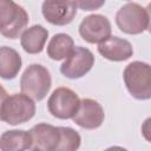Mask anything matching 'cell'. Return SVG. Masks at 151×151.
<instances>
[{
	"instance_id": "7a4b0ae2",
	"label": "cell",
	"mask_w": 151,
	"mask_h": 151,
	"mask_svg": "<svg viewBox=\"0 0 151 151\" xmlns=\"http://www.w3.org/2000/svg\"><path fill=\"white\" fill-rule=\"evenodd\" d=\"M35 114V104L24 93H14L2 98L0 118L9 125H19L31 120Z\"/></svg>"
},
{
	"instance_id": "e0dca14e",
	"label": "cell",
	"mask_w": 151,
	"mask_h": 151,
	"mask_svg": "<svg viewBox=\"0 0 151 151\" xmlns=\"http://www.w3.org/2000/svg\"><path fill=\"white\" fill-rule=\"evenodd\" d=\"M60 129V143L55 151H78L81 144L80 134L68 126H59Z\"/></svg>"
},
{
	"instance_id": "8992f818",
	"label": "cell",
	"mask_w": 151,
	"mask_h": 151,
	"mask_svg": "<svg viewBox=\"0 0 151 151\" xmlns=\"http://www.w3.org/2000/svg\"><path fill=\"white\" fill-rule=\"evenodd\" d=\"M80 106V99L78 94L68 87L55 88L47 100L48 112L58 119L73 118Z\"/></svg>"
},
{
	"instance_id": "6da1fadb",
	"label": "cell",
	"mask_w": 151,
	"mask_h": 151,
	"mask_svg": "<svg viewBox=\"0 0 151 151\" xmlns=\"http://www.w3.org/2000/svg\"><path fill=\"white\" fill-rule=\"evenodd\" d=\"M124 84L129 93L138 100L151 98V65L144 61L130 63L123 72Z\"/></svg>"
},
{
	"instance_id": "2e32d148",
	"label": "cell",
	"mask_w": 151,
	"mask_h": 151,
	"mask_svg": "<svg viewBox=\"0 0 151 151\" xmlns=\"http://www.w3.org/2000/svg\"><path fill=\"white\" fill-rule=\"evenodd\" d=\"M74 48V41L71 35L66 33H57L47 44V55L52 60L59 61L67 59Z\"/></svg>"
},
{
	"instance_id": "52a82bcc",
	"label": "cell",
	"mask_w": 151,
	"mask_h": 151,
	"mask_svg": "<svg viewBox=\"0 0 151 151\" xmlns=\"http://www.w3.org/2000/svg\"><path fill=\"white\" fill-rule=\"evenodd\" d=\"M94 65L93 53L83 46H76L71 55L61 64L60 72L68 79H79L87 74Z\"/></svg>"
},
{
	"instance_id": "5b68a950",
	"label": "cell",
	"mask_w": 151,
	"mask_h": 151,
	"mask_svg": "<svg viewBox=\"0 0 151 151\" xmlns=\"http://www.w3.org/2000/svg\"><path fill=\"white\" fill-rule=\"evenodd\" d=\"M116 24L118 28L125 34H140L147 29L149 25L146 8L137 2H127L117 11Z\"/></svg>"
},
{
	"instance_id": "d6986e66",
	"label": "cell",
	"mask_w": 151,
	"mask_h": 151,
	"mask_svg": "<svg viewBox=\"0 0 151 151\" xmlns=\"http://www.w3.org/2000/svg\"><path fill=\"white\" fill-rule=\"evenodd\" d=\"M142 134L145 138V140L151 143V117L146 118L143 122V124H142Z\"/></svg>"
},
{
	"instance_id": "5bb4252c",
	"label": "cell",
	"mask_w": 151,
	"mask_h": 151,
	"mask_svg": "<svg viewBox=\"0 0 151 151\" xmlns=\"http://www.w3.org/2000/svg\"><path fill=\"white\" fill-rule=\"evenodd\" d=\"M32 147V137L29 131L9 130L0 137L1 151H26Z\"/></svg>"
},
{
	"instance_id": "30bf717a",
	"label": "cell",
	"mask_w": 151,
	"mask_h": 151,
	"mask_svg": "<svg viewBox=\"0 0 151 151\" xmlns=\"http://www.w3.org/2000/svg\"><path fill=\"white\" fill-rule=\"evenodd\" d=\"M73 122L86 130H94L101 126L105 119L103 106L94 99L84 98L80 100V106L77 114L72 118Z\"/></svg>"
},
{
	"instance_id": "8fae6325",
	"label": "cell",
	"mask_w": 151,
	"mask_h": 151,
	"mask_svg": "<svg viewBox=\"0 0 151 151\" xmlns=\"http://www.w3.org/2000/svg\"><path fill=\"white\" fill-rule=\"evenodd\" d=\"M32 151H55L60 143V129L47 123H39L29 130Z\"/></svg>"
},
{
	"instance_id": "ffe728a7",
	"label": "cell",
	"mask_w": 151,
	"mask_h": 151,
	"mask_svg": "<svg viewBox=\"0 0 151 151\" xmlns=\"http://www.w3.org/2000/svg\"><path fill=\"white\" fill-rule=\"evenodd\" d=\"M146 12H147V17H149V25H147V31L149 33H151V2L146 6Z\"/></svg>"
},
{
	"instance_id": "9a60e30c",
	"label": "cell",
	"mask_w": 151,
	"mask_h": 151,
	"mask_svg": "<svg viewBox=\"0 0 151 151\" xmlns=\"http://www.w3.org/2000/svg\"><path fill=\"white\" fill-rule=\"evenodd\" d=\"M22 65L20 54L12 47H0V77L2 79H14Z\"/></svg>"
},
{
	"instance_id": "44dd1931",
	"label": "cell",
	"mask_w": 151,
	"mask_h": 151,
	"mask_svg": "<svg viewBox=\"0 0 151 151\" xmlns=\"http://www.w3.org/2000/svg\"><path fill=\"white\" fill-rule=\"evenodd\" d=\"M104 151H127L125 147L123 146H118V145H114V146H110L107 149H105Z\"/></svg>"
},
{
	"instance_id": "3957f363",
	"label": "cell",
	"mask_w": 151,
	"mask_h": 151,
	"mask_svg": "<svg viewBox=\"0 0 151 151\" xmlns=\"http://www.w3.org/2000/svg\"><path fill=\"white\" fill-rule=\"evenodd\" d=\"M52 86V78L50 71L40 64H31L20 78L21 92L32 99L42 100Z\"/></svg>"
},
{
	"instance_id": "ba28073f",
	"label": "cell",
	"mask_w": 151,
	"mask_h": 151,
	"mask_svg": "<svg viewBox=\"0 0 151 151\" xmlns=\"http://www.w3.org/2000/svg\"><path fill=\"white\" fill-rule=\"evenodd\" d=\"M111 22L101 14L85 17L79 25L80 37L88 44H101L111 37Z\"/></svg>"
},
{
	"instance_id": "7c38bea8",
	"label": "cell",
	"mask_w": 151,
	"mask_h": 151,
	"mask_svg": "<svg viewBox=\"0 0 151 151\" xmlns=\"http://www.w3.org/2000/svg\"><path fill=\"white\" fill-rule=\"evenodd\" d=\"M98 52L110 61H125L132 57L133 48L129 40L119 37H110L98 45Z\"/></svg>"
},
{
	"instance_id": "9c48e42d",
	"label": "cell",
	"mask_w": 151,
	"mask_h": 151,
	"mask_svg": "<svg viewBox=\"0 0 151 151\" xmlns=\"http://www.w3.org/2000/svg\"><path fill=\"white\" fill-rule=\"evenodd\" d=\"M77 1L54 0L44 1L41 5V13L45 20L55 26H65L73 21L77 15Z\"/></svg>"
},
{
	"instance_id": "ac0fdd59",
	"label": "cell",
	"mask_w": 151,
	"mask_h": 151,
	"mask_svg": "<svg viewBox=\"0 0 151 151\" xmlns=\"http://www.w3.org/2000/svg\"><path fill=\"white\" fill-rule=\"evenodd\" d=\"M105 4V1H91V0H86V1H77V5L79 8H81L83 11H93V9H98L100 8L103 5Z\"/></svg>"
},
{
	"instance_id": "277c9868",
	"label": "cell",
	"mask_w": 151,
	"mask_h": 151,
	"mask_svg": "<svg viewBox=\"0 0 151 151\" xmlns=\"http://www.w3.org/2000/svg\"><path fill=\"white\" fill-rule=\"evenodd\" d=\"M28 14L14 1H0V33L8 39H17L28 24Z\"/></svg>"
},
{
	"instance_id": "4fadbf2b",
	"label": "cell",
	"mask_w": 151,
	"mask_h": 151,
	"mask_svg": "<svg viewBox=\"0 0 151 151\" xmlns=\"http://www.w3.org/2000/svg\"><path fill=\"white\" fill-rule=\"evenodd\" d=\"M47 38L48 31L42 25H33L22 32L20 37V44L26 53L38 54L42 52Z\"/></svg>"
}]
</instances>
